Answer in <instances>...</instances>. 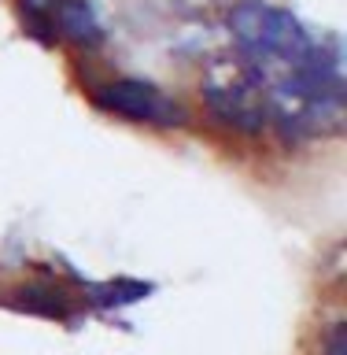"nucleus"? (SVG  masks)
I'll list each match as a JSON object with an SVG mask.
<instances>
[{
  "label": "nucleus",
  "mask_w": 347,
  "mask_h": 355,
  "mask_svg": "<svg viewBox=\"0 0 347 355\" xmlns=\"http://www.w3.org/2000/svg\"><path fill=\"white\" fill-rule=\"evenodd\" d=\"M22 11L33 30H52L55 37H66L74 44L100 41V22L89 0H22Z\"/></svg>",
  "instance_id": "4"
},
{
  "label": "nucleus",
  "mask_w": 347,
  "mask_h": 355,
  "mask_svg": "<svg viewBox=\"0 0 347 355\" xmlns=\"http://www.w3.org/2000/svg\"><path fill=\"white\" fill-rule=\"evenodd\" d=\"M207 104L222 115V122L237 126L244 133H255L270 122V100H266V85L259 71L244 60H222L211 67L207 74Z\"/></svg>",
  "instance_id": "2"
},
{
  "label": "nucleus",
  "mask_w": 347,
  "mask_h": 355,
  "mask_svg": "<svg viewBox=\"0 0 347 355\" xmlns=\"http://www.w3.org/2000/svg\"><path fill=\"white\" fill-rule=\"evenodd\" d=\"M96 100L115 115H126L133 122H152V126H181L185 107L159 93L148 82H111L96 89Z\"/></svg>",
  "instance_id": "3"
},
{
  "label": "nucleus",
  "mask_w": 347,
  "mask_h": 355,
  "mask_svg": "<svg viewBox=\"0 0 347 355\" xmlns=\"http://www.w3.org/2000/svg\"><path fill=\"white\" fill-rule=\"evenodd\" d=\"M229 30L240 55L259 71V78L303 63L318 44V37H310L296 15L266 0H240L229 11Z\"/></svg>",
  "instance_id": "1"
},
{
  "label": "nucleus",
  "mask_w": 347,
  "mask_h": 355,
  "mask_svg": "<svg viewBox=\"0 0 347 355\" xmlns=\"http://www.w3.org/2000/svg\"><path fill=\"white\" fill-rule=\"evenodd\" d=\"M321 348H326V355H347V322H337V326L326 329Z\"/></svg>",
  "instance_id": "5"
}]
</instances>
